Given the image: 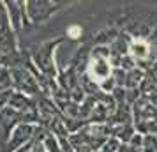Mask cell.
Returning <instances> with one entry per match:
<instances>
[{"instance_id":"6da1fadb","label":"cell","mask_w":157,"mask_h":152,"mask_svg":"<svg viewBox=\"0 0 157 152\" xmlns=\"http://www.w3.org/2000/svg\"><path fill=\"white\" fill-rule=\"evenodd\" d=\"M62 39H55V41H46V43L37 44L34 50L30 51V58L34 65L37 67V71L43 74L48 80V83H53L55 87H58L57 83V65H55V51L60 46Z\"/></svg>"},{"instance_id":"7a4b0ae2","label":"cell","mask_w":157,"mask_h":152,"mask_svg":"<svg viewBox=\"0 0 157 152\" xmlns=\"http://www.w3.org/2000/svg\"><path fill=\"white\" fill-rule=\"evenodd\" d=\"M25 4V11H27V18L29 23H44L50 20L51 14H55L57 11L64 9L65 2H48V0H27Z\"/></svg>"},{"instance_id":"3957f363","label":"cell","mask_w":157,"mask_h":152,"mask_svg":"<svg viewBox=\"0 0 157 152\" xmlns=\"http://www.w3.org/2000/svg\"><path fill=\"white\" fill-rule=\"evenodd\" d=\"M11 76H13V83H14L16 92H21V94L29 95V97H36L41 92L39 80L23 64H18L14 67H11Z\"/></svg>"},{"instance_id":"277c9868","label":"cell","mask_w":157,"mask_h":152,"mask_svg":"<svg viewBox=\"0 0 157 152\" xmlns=\"http://www.w3.org/2000/svg\"><path fill=\"white\" fill-rule=\"evenodd\" d=\"M37 126L39 124H27V122L18 124L7 140V145H6L7 152H16L21 147L29 145L30 142H34L36 140V133H37Z\"/></svg>"},{"instance_id":"5b68a950","label":"cell","mask_w":157,"mask_h":152,"mask_svg":"<svg viewBox=\"0 0 157 152\" xmlns=\"http://www.w3.org/2000/svg\"><path fill=\"white\" fill-rule=\"evenodd\" d=\"M4 4H6L9 23H11V29L14 34L29 25V18H27V11H25L23 2H4Z\"/></svg>"},{"instance_id":"8992f818","label":"cell","mask_w":157,"mask_h":152,"mask_svg":"<svg viewBox=\"0 0 157 152\" xmlns=\"http://www.w3.org/2000/svg\"><path fill=\"white\" fill-rule=\"evenodd\" d=\"M129 55L136 60V64L138 62L143 64V62H147L152 57V46L143 37H132L129 41Z\"/></svg>"},{"instance_id":"52a82bcc","label":"cell","mask_w":157,"mask_h":152,"mask_svg":"<svg viewBox=\"0 0 157 152\" xmlns=\"http://www.w3.org/2000/svg\"><path fill=\"white\" fill-rule=\"evenodd\" d=\"M141 81H145V71L140 69V67H136V69H132V71L125 72V83H124V88H125V90H136Z\"/></svg>"},{"instance_id":"ba28073f","label":"cell","mask_w":157,"mask_h":152,"mask_svg":"<svg viewBox=\"0 0 157 152\" xmlns=\"http://www.w3.org/2000/svg\"><path fill=\"white\" fill-rule=\"evenodd\" d=\"M11 90H14L11 69L9 67H0V92H11Z\"/></svg>"},{"instance_id":"9c48e42d","label":"cell","mask_w":157,"mask_h":152,"mask_svg":"<svg viewBox=\"0 0 157 152\" xmlns=\"http://www.w3.org/2000/svg\"><path fill=\"white\" fill-rule=\"evenodd\" d=\"M141 152H157V136L155 134H143Z\"/></svg>"},{"instance_id":"30bf717a","label":"cell","mask_w":157,"mask_h":152,"mask_svg":"<svg viewBox=\"0 0 157 152\" xmlns=\"http://www.w3.org/2000/svg\"><path fill=\"white\" fill-rule=\"evenodd\" d=\"M120 145H122L120 140H117L115 136H111V138H108L106 142H104V145L101 147L99 152H118Z\"/></svg>"},{"instance_id":"8fae6325","label":"cell","mask_w":157,"mask_h":152,"mask_svg":"<svg viewBox=\"0 0 157 152\" xmlns=\"http://www.w3.org/2000/svg\"><path fill=\"white\" fill-rule=\"evenodd\" d=\"M32 152H48V150L44 149L43 142H41L39 138H36V142H34V147H32Z\"/></svg>"},{"instance_id":"7c38bea8","label":"cell","mask_w":157,"mask_h":152,"mask_svg":"<svg viewBox=\"0 0 157 152\" xmlns=\"http://www.w3.org/2000/svg\"><path fill=\"white\" fill-rule=\"evenodd\" d=\"M85 152H99V150H85Z\"/></svg>"}]
</instances>
